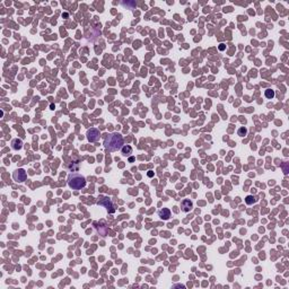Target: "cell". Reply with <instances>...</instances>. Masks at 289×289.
<instances>
[{
    "instance_id": "6da1fadb",
    "label": "cell",
    "mask_w": 289,
    "mask_h": 289,
    "mask_svg": "<svg viewBox=\"0 0 289 289\" xmlns=\"http://www.w3.org/2000/svg\"><path fill=\"white\" fill-rule=\"evenodd\" d=\"M104 148L109 151H116L122 148L123 146V138L118 132L107 133L104 138Z\"/></svg>"
},
{
    "instance_id": "7a4b0ae2",
    "label": "cell",
    "mask_w": 289,
    "mask_h": 289,
    "mask_svg": "<svg viewBox=\"0 0 289 289\" xmlns=\"http://www.w3.org/2000/svg\"><path fill=\"white\" fill-rule=\"evenodd\" d=\"M68 185L72 190H82L86 187V179L78 173H72L68 177Z\"/></svg>"
},
{
    "instance_id": "3957f363",
    "label": "cell",
    "mask_w": 289,
    "mask_h": 289,
    "mask_svg": "<svg viewBox=\"0 0 289 289\" xmlns=\"http://www.w3.org/2000/svg\"><path fill=\"white\" fill-rule=\"evenodd\" d=\"M86 137H87V140H88V141H90V142H96V141L99 139V137H101V132H99V130L96 129V128H90V129L87 130Z\"/></svg>"
},
{
    "instance_id": "277c9868",
    "label": "cell",
    "mask_w": 289,
    "mask_h": 289,
    "mask_svg": "<svg viewBox=\"0 0 289 289\" xmlns=\"http://www.w3.org/2000/svg\"><path fill=\"white\" fill-rule=\"evenodd\" d=\"M97 204H98V206H103V207H105L106 210L109 211L110 214H113V212H114V206H113L112 201L110 200L109 198H106V197L102 198L101 200L97 201Z\"/></svg>"
},
{
    "instance_id": "5b68a950",
    "label": "cell",
    "mask_w": 289,
    "mask_h": 289,
    "mask_svg": "<svg viewBox=\"0 0 289 289\" xmlns=\"http://www.w3.org/2000/svg\"><path fill=\"white\" fill-rule=\"evenodd\" d=\"M13 177H14V180L16 181V182L22 183V182L26 181V179H27V174H26L25 170H23V168H18V170H16L14 172Z\"/></svg>"
},
{
    "instance_id": "8992f818",
    "label": "cell",
    "mask_w": 289,
    "mask_h": 289,
    "mask_svg": "<svg viewBox=\"0 0 289 289\" xmlns=\"http://www.w3.org/2000/svg\"><path fill=\"white\" fill-rule=\"evenodd\" d=\"M192 208H193V203L189 199H184L181 202V210L183 211V212H189V211L192 210Z\"/></svg>"
},
{
    "instance_id": "52a82bcc",
    "label": "cell",
    "mask_w": 289,
    "mask_h": 289,
    "mask_svg": "<svg viewBox=\"0 0 289 289\" xmlns=\"http://www.w3.org/2000/svg\"><path fill=\"white\" fill-rule=\"evenodd\" d=\"M11 148L14 150H21L22 148H23V146H24V143H23V140L22 139H18V138H16V139H13L11 140Z\"/></svg>"
},
{
    "instance_id": "ba28073f",
    "label": "cell",
    "mask_w": 289,
    "mask_h": 289,
    "mask_svg": "<svg viewBox=\"0 0 289 289\" xmlns=\"http://www.w3.org/2000/svg\"><path fill=\"white\" fill-rule=\"evenodd\" d=\"M158 216H159L163 220H168L171 217V210L167 209V208H162V209L158 211Z\"/></svg>"
},
{
    "instance_id": "9c48e42d",
    "label": "cell",
    "mask_w": 289,
    "mask_h": 289,
    "mask_svg": "<svg viewBox=\"0 0 289 289\" xmlns=\"http://www.w3.org/2000/svg\"><path fill=\"white\" fill-rule=\"evenodd\" d=\"M94 226H95V228L97 229V233H98L102 237H105L106 235H107V231H109V229H107V227H106L105 225H102V227L99 228L98 226H97V224L96 223H94Z\"/></svg>"
},
{
    "instance_id": "30bf717a",
    "label": "cell",
    "mask_w": 289,
    "mask_h": 289,
    "mask_svg": "<svg viewBox=\"0 0 289 289\" xmlns=\"http://www.w3.org/2000/svg\"><path fill=\"white\" fill-rule=\"evenodd\" d=\"M121 153H122L123 156H129L130 154H132V147L129 146V145H124L121 148Z\"/></svg>"
},
{
    "instance_id": "8fae6325",
    "label": "cell",
    "mask_w": 289,
    "mask_h": 289,
    "mask_svg": "<svg viewBox=\"0 0 289 289\" xmlns=\"http://www.w3.org/2000/svg\"><path fill=\"white\" fill-rule=\"evenodd\" d=\"M275 90L273 89H271V88H268V89H265V92H264V96L267 97V98H269V99H272L273 97H275Z\"/></svg>"
},
{
    "instance_id": "7c38bea8",
    "label": "cell",
    "mask_w": 289,
    "mask_h": 289,
    "mask_svg": "<svg viewBox=\"0 0 289 289\" xmlns=\"http://www.w3.org/2000/svg\"><path fill=\"white\" fill-rule=\"evenodd\" d=\"M237 134L239 137H245L247 134V129H246L245 126H242V128H239V129L237 130Z\"/></svg>"
},
{
    "instance_id": "4fadbf2b",
    "label": "cell",
    "mask_w": 289,
    "mask_h": 289,
    "mask_svg": "<svg viewBox=\"0 0 289 289\" xmlns=\"http://www.w3.org/2000/svg\"><path fill=\"white\" fill-rule=\"evenodd\" d=\"M245 202H246V204H253L255 202V198L253 195H247L245 198Z\"/></svg>"
},
{
    "instance_id": "5bb4252c",
    "label": "cell",
    "mask_w": 289,
    "mask_h": 289,
    "mask_svg": "<svg viewBox=\"0 0 289 289\" xmlns=\"http://www.w3.org/2000/svg\"><path fill=\"white\" fill-rule=\"evenodd\" d=\"M219 50H220V51L225 50V44H220V46H219Z\"/></svg>"
},
{
    "instance_id": "9a60e30c",
    "label": "cell",
    "mask_w": 289,
    "mask_h": 289,
    "mask_svg": "<svg viewBox=\"0 0 289 289\" xmlns=\"http://www.w3.org/2000/svg\"><path fill=\"white\" fill-rule=\"evenodd\" d=\"M133 160H134V158H133V157H130V158H129V162H130V163H132Z\"/></svg>"
},
{
    "instance_id": "2e32d148",
    "label": "cell",
    "mask_w": 289,
    "mask_h": 289,
    "mask_svg": "<svg viewBox=\"0 0 289 289\" xmlns=\"http://www.w3.org/2000/svg\"><path fill=\"white\" fill-rule=\"evenodd\" d=\"M148 176H150V177L153 176V172H149V173H148Z\"/></svg>"
}]
</instances>
